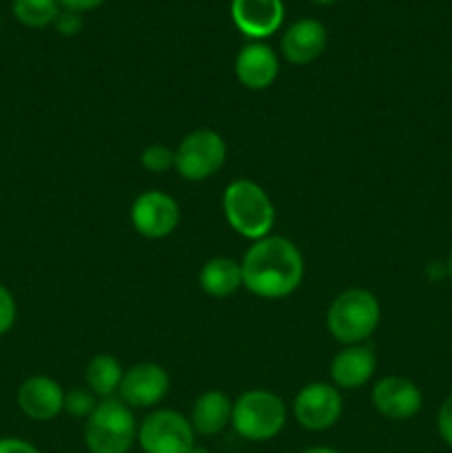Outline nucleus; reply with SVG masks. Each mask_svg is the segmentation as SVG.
<instances>
[{"label": "nucleus", "mask_w": 452, "mask_h": 453, "mask_svg": "<svg viewBox=\"0 0 452 453\" xmlns=\"http://www.w3.org/2000/svg\"><path fill=\"white\" fill-rule=\"evenodd\" d=\"M230 16L244 35L264 40L273 35L284 22L282 0H233Z\"/></svg>", "instance_id": "obj_14"}, {"label": "nucleus", "mask_w": 452, "mask_h": 453, "mask_svg": "<svg viewBox=\"0 0 452 453\" xmlns=\"http://www.w3.org/2000/svg\"><path fill=\"white\" fill-rule=\"evenodd\" d=\"M0 453H40L38 447L22 438H0Z\"/></svg>", "instance_id": "obj_26"}, {"label": "nucleus", "mask_w": 452, "mask_h": 453, "mask_svg": "<svg viewBox=\"0 0 452 453\" xmlns=\"http://www.w3.org/2000/svg\"><path fill=\"white\" fill-rule=\"evenodd\" d=\"M288 411L282 398L270 389H248L239 394L230 411L235 434L248 442H266L279 436L286 425Z\"/></svg>", "instance_id": "obj_5"}, {"label": "nucleus", "mask_w": 452, "mask_h": 453, "mask_svg": "<svg viewBox=\"0 0 452 453\" xmlns=\"http://www.w3.org/2000/svg\"><path fill=\"white\" fill-rule=\"evenodd\" d=\"M198 281L204 295L226 299L242 288V265L230 257H213L199 268Z\"/></svg>", "instance_id": "obj_18"}, {"label": "nucleus", "mask_w": 452, "mask_h": 453, "mask_svg": "<svg viewBox=\"0 0 452 453\" xmlns=\"http://www.w3.org/2000/svg\"><path fill=\"white\" fill-rule=\"evenodd\" d=\"M437 432L441 441L452 449V394L441 403L437 411Z\"/></svg>", "instance_id": "obj_24"}, {"label": "nucleus", "mask_w": 452, "mask_h": 453, "mask_svg": "<svg viewBox=\"0 0 452 453\" xmlns=\"http://www.w3.org/2000/svg\"><path fill=\"white\" fill-rule=\"evenodd\" d=\"M344 411L339 389L332 383H308L292 401V416L306 432H326L335 427Z\"/></svg>", "instance_id": "obj_8"}, {"label": "nucleus", "mask_w": 452, "mask_h": 453, "mask_svg": "<svg viewBox=\"0 0 452 453\" xmlns=\"http://www.w3.org/2000/svg\"><path fill=\"white\" fill-rule=\"evenodd\" d=\"M370 398L375 410L388 420H408L419 414L424 407L421 389L403 376H386L377 380Z\"/></svg>", "instance_id": "obj_11"}, {"label": "nucleus", "mask_w": 452, "mask_h": 453, "mask_svg": "<svg viewBox=\"0 0 452 453\" xmlns=\"http://www.w3.org/2000/svg\"><path fill=\"white\" fill-rule=\"evenodd\" d=\"M377 357L368 345H344V349L332 357L331 379L337 389H362L375 376Z\"/></svg>", "instance_id": "obj_15"}, {"label": "nucleus", "mask_w": 452, "mask_h": 453, "mask_svg": "<svg viewBox=\"0 0 452 453\" xmlns=\"http://www.w3.org/2000/svg\"><path fill=\"white\" fill-rule=\"evenodd\" d=\"M226 142L213 128H195L175 149V171L186 181H204L226 164Z\"/></svg>", "instance_id": "obj_6"}, {"label": "nucleus", "mask_w": 452, "mask_h": 453, "mask_svg": "<svg viewBox=\"0 0 452 453\" xmlns=\"http://www.w3.org/2000/svg\"><path fill=\"white\" fill-rule=\"evenodd\" d=\"M313 3H317V4H332V3H335V0H313Z\"/></svg>", "instance_id": "obj_30"}, {"label": "nucleus", "mask_w": 452, "mask_h": 453, "mask_svg": "<svg viewBox=\"0 0 452 453\" xmlns=\"http://www.w3.org/2000/svg\"><path fill=\"white\" fill-rule=\"evenodd\" d=\"M222 211L233 233L248 242L269 237L277 219L273 199L253 180L230 181L222 195Z\"/></svg>", "instance_id": "obj_2"}, {"label": "nucleus", "mask_w": 452, "mask_h": 453, "mask_svg": "<svg viewBox=\"0 0 452 453\" xmlns=\"http://www.w3.org/2000/svg\"><path fill=\"white\" fill-rule=\"evenodd\" d=\"M230 411H233L230 398L220 389H208L193 403L189 420L198 436H217L224 432L226 425H230Z\"/></svg>", "instance_id": "obj_17"}, {"label": "nucleus", "mask_w": 452, "mask_h": 453, "mask_svg": "<svg viewBox=\"0 0 452 453\" xmlns=\"http://www.w3.org/2000/svg\"><path fill=\"white\" fill-rule=\"evenodd\" d=\"M13 16L29 29H44L53 25V20L60 13V3L58 0H13L12 3Z\"/></svg>", "instance_id": "obj_20"}, {"label": "nucleus", "mask_w": 452, "mask_h": 453, "mask_svg": "<svg viewBox=\"0 0 452 453\" xmlns=\"http://www.w3.org/2000/svg\"><path fill=\"white\" fill-rule=\"evenodd\" d=\"M124 367L120 365L113 354H96L84 367V383L100 401L113 398L122 383Z\"/></svg>", "instance_id": "obj_19"}, {"label": "nucleus", "mask_w": 452, "mask_h": 453, "mask_svg": "<svg viewBox=\"0 0 452 453\" xmlns=\"http://www.w3.org/2000/svg\"><path fill=\"white\" fill-rule=\"evenodd\" d=\"M137 442V420L118 396L97 403L84 423V447L89 453H129Z\"/></svg>", "instance_id": "obj_4"}, {"label": "nucleus", "mask_w": 452, "mask_h": 453, "mask_svg": "<svg viewBox=\"0 0 452 453\" xmlns=\"http://www.w3.org/2000/svg\"><path fill=\"white\" fill-rule=\"evenodd\" d=\"M16 317H18L16 299H13L12 290L0 283V336H4L9 330H12L13 323H16Z\"/></svg>", "instance_id": "obj_23"}, {"label": "nucleus", "mask_w": 452, "mask_h": 453, "mask_svg": "<svg viewBox=\"0 0 452 453\" xmlns=\"http://www.w3.org/2000/svg\"><path fill=\"white\" fill-rule=\"evenodd\" d=\"M56 29L60 31L62 35H75L80 29H82V18H80V12H71V9H62L58 13V18L53 20Z\"/></svg>", "instance_id": "obj_25"}, {"label": "nucleus", "mask_w": 452, "mask_h": 453, "mask_svg": "<svg viewBox=\"0 0 452 453\" xmlns=\"http://www.w3.org/2000/svg\"><path fill=\"white\" fill-rule=\"evenodd\" d=\"M446 274L452 279V250H450V255H448V261H446Z\"/></svg>", "instance_id": "obj_29"}, {"label": "nucleus", "mask_w": 452, "mask_h": 453, "mask_svg": "<svg viewBox=\"0 0 452 453\" xmlns=\"http://www.w3.org/2000/svg\"><path fill=\"white\" fill-rule=\"evenodd\" d=\"M131 226L144 239H164L180 226V203L164 190H144L131 203Z\"/></svg>", "instance_id": "obj_9"}, {"label": "nucleus", "mask_w": 452, "mask_h": 453, "mask_svg": "<svg viewBox=\"0 0 452 453\" xmlns=\"http://www.w3.org/2000/svg\"><path fill=\"white\" fill-rule=\"evenodd\" d=\"M379 321V299L363 288L339 292L326 312L328 334L341 345H362L375 334Z\"/></svg>", "instance_id": "obj_3"}, {"label": "nucleus", "mask_w": 452, "mask_h": 453, "mask_svg": "<svg viewBox=\"0 0 452 453\" xmlns=\"http://www.w3.org/2000/svg\"><path fill=\"white\" fill-rule=\"evenodd\" d=\"M198 434L184 414L155 410L137 425V445L144 453H193Z\"/></svg>", "instance_id": "obj_7"}, {"label": "nucleus", "mask_w": 452, "mask_h": 453, "mask_svg": "<svg viewBox=\"0 0 452 453\" xmlns=\"http://www.w3.org/2000/svg\"><path fill=\"white\" fill-rule=\"evenodd\" d=\"M171 389V376L158 363H137L124 370L118 398L131 410H149L160 405Z\"/></svg>", "instance_id": "obj_10"}, {"label": "nucleus", "mask_w": 452, "mask_h": 453, "mask_svg": "<svg viewBox=\"0 0 452 453\" xmlns=\"http://www.w3.org/2000/svg\"><path fill=\"white\" fill-rule=\"evenodd\" d=\"M140 164L149 173H167L175 168V150L167 144H149L140 153Z\"/></svg>", "instance_id": "obj_21"}, {"label": "nucleus", "mask_w": 452, "mask_h": 453, "mask_svg": "<svg viewBox=\"0 0 452 453\" xmlns=\"http://www.w3.org/2000/svg\"><path fill=\"white\" fill-rule=\"evenodd\" d=\"M22 414L38 423H47L65 411V389L49 376H29L16 394Z\"/></svg>", "instance_id": "obj_12"}, {"label": "nucleus", "mask_w": 452, "mask_h": 453, "mask_svg": "<svg viewBox=\"0 0 452 453\" xmlns=\"http://www.w3.org/2000/svg\"><path fill=\"white\" fill-rule=\"evenodd\" d=\"M301 453H341V451L328 445H315V447H308V449H304Z\"/></svg>", "instance_id": "obj_28"}, {"label": "nucleus", "mask_w": 452, "mask_h": 453, "mask_svg": "<svg viewBox=\"0 0 452 453\" xmlns=\"http://www.w3.org/2000/svg\"><path fill=\"white\" fill-rule=\"evenodd\" d=\"M65 9H71V12H89V9H96L100 7L105 0H58Z\"/></svg>", "instance_id": "obj_27"}, {"label": "nucleus", "mask_w": 452, "mask_h": 453, "mask_svg": "<svg viewBox=\"0 0 452 453\" xmlns=\"http://www.w3.org/2000/svg\"><path fill=\"white\" fill-rule=\"evenodd\" d=\"M239 265L242 288L266 301L286 299L304 281V255L295 242L282 234L253 242Z\"/></svg>", "instance_id": "obj_1"}, {"label": "nucleus", "mask_w": 452, "mask_h": 453, "mask_svg": "<svg viewBox=\"0 0 452 453\" xmlns=\"http://www.w3.org/2000/svg\"><path fill=\"white\" fill-rule=\"evenodd\" d=\"M97 403H100V398L87 388H74L65 392V411L74 418L87 420L97 407Z\"/></svg>", "instance_id": "obj_22"}, {"label": "nucleus", "mask_w": 452, "mask_h": 453, "mask_svg": "<svg viewBox=\"0 0 452 453\" xmlns=\"http://www.w3.org/2000/svg\"><path fill=\"white\" fill-rule=\"evenodd\" d=\"M279 75V58L269 44L251 42L239 49L235 58V78L251 91H264L273 87Z\"/></svg>", "instance_id": "obj_13"}, {"label": "nucleus", "mask_w": 452, "mask_h": 453, "mask_svg": "<svg viewBox=\"0 0 452 453\" xmlns=\"http://www.w3.org/2000/svg\"><path fill=\"white\" fill-rule=\"evenodd\" d=\"M328 42L326 27L315 18H301L292 22L282 35V56L291 65L304 66L317 60Z\"/></svg>", "instance_id": "obj_16"}]
</instances>
